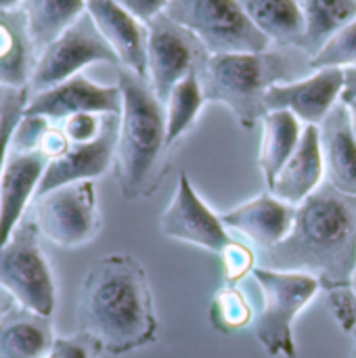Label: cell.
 Listing matches in <instances>:
<instances>
[{"instance_id": "6da1fadb", "label": "cell", "mask_w": 356, "mask_h": 358, "mask_svg": "<svg viewBox=\"0 0 356 358\" xmlns=\"http://www.w3.org/2000/svg\"><path fill=\"white\" fill-rule=\"evenodd\" d=\"M78 334L107 355L122 357L155 344L157 317L143 264L130 254H109L90 264L78 294Z\"/></svg>"}, {"instance_id": "7a4b0ae2", "label": "cell", "mask_w": 356, "mask_h": 358, "mask_svg": "<svg viewBox=\"0 0 356 358\" xmlns=\"http://www.w3.org/2000/svg\"><path fill=\"white\" fill-rule=\"evenodd\" d=\"M260 252L262 268L313 275L321 289H350L356 266V195L329 182L306 197L296 212L292 233Z\"/></svg>"}, {"instance_id": "3957f363", "label": "cell", "mask_w": 356, "mask_h": 358, "mask_svg": "<svg viewBox=\"0 0 356 358\" xmlns=\"http://www.w3.org/2000/svg\"><path fill=\"white\" fill-rule=\"evenodd\" d=\"M118 86L122 90V113L113 166L122 197L134 201L151 197L168 172L166 105L149 80L124 67Z\"/></svg>"}, {"instance_id": "277c9868", "label": "cell", "mask_w": 356, "mask_h": 358, "mask_svg": "<svg viewBox=\"0 0 356 358\" xmlns=\"http://www.w3.org/2000/svg\"><path fill=\"white\" fill-rule=\"evenodd\" d=\"M296 63L285 52H225L210 55L199 69L206 101L231 109L241 128L252 130L266 115V92L271 86L292 82Z\"/></svg>"}, {"instance_id": "5b68a950", "label": "cell", "mask_w": 356, "mask_h": 358, "mask_svg": "<svg viewBox=\"0 0 356 358\" xmlns=\"http://www.w3.org/2000/svg\"><path fill=\"white\" fill-rule=\"evenodd\" d=\"M252 277L262 294V308L252 329L269 357L296 358L294 321L319 294L321 283L306 273H285L256 266Z\"/></svg>"}, {"instance_id": "8992f818", "label": "cell", "mask_w": 356, "mask_h": 358, "mask_svg": "<svg viewBox=\"0 0 356 358\" xmlns=\"http://www.w3.org/2000/svg\"><path fill=\"white\" fill-rule=\"evenodd\" d=\"M164 15L189 29L208 55L264 52L271 46L237 0H168Z\"/></svg>"}, {"instance_id": "52a82bcc", "label": "cell", "mask_w": 356, "mask_h": 358, "mask_svg": "<svg viewBox=\"0 0 356 358\" xmlns=\"http://www.w3.org/2000/svg\"><path fill=\"white\" fill-rule=\"evenodd\" d=\"M0 289L17 306L42 317H52L57 287L50 264L40 248V231L34 220H23L10 239L0 245Z\"/></svg>"}, {"instance_id": "ba28073f", "label": "cell", "mask_w": 356, "mask_h": 358, "mask_svg": "<svg viewBox=\"0 0 356 358\" xmlns=\"http://www.w3.org/2000/svg\"><path fill=\"white\" fill-rule=\"evenodd\" d=\"M92 63L120 65L118 55L107 44L92 17L84 13L69 29H65L38 55L36 67L25 88L27 99L78 76L84 67Z\"/></svg>"}, {"instance_id": "9c48e42d", "label": "cell", "mask_w": 356, "mask_h": 358, "mask_svg": "<svg viewBox=\"0 0 356 358\" xmlns=\"http://www.w3.org/2000/svg\"><path fill=\"white\" fill-rule=\"evenodd\" d=\"M34 216L40 235L55 245H86L101 231L94 182H71L38 195L34 199Z\"/></svg>"}, {"instance_id": "30bf717a", "label": "cell", "mask_w": 356, "mask_h": 358, "mask_svg": "<svg viewBox=\"0 0 356 358\" xmlns=\"http://www.w3.org/2000/svg\"><path fill=\"white\" fill-rule=\"evenodd\" d=\"M147 80L166 105L174 86L191 71H199L210 57L204 44L164 13L147 23Z\"/></svg>"}, {"instance_id": "8fae6325", "label": "cell", "mask_w": 356, "mask_h": 358, "mask_svg": "<svg viewBox=\"0 0 356 358\" xmlns=\"http://www.w3.org/2000/svg\"><path fill=\"white\" fill-rule=\"evenodd\" d=\"M159 229L168 239L191 243L218 256L233 241L222 218L214 214L197 195L187 172H180L178 176L174 199L162 214Z\"/></svg>"}, {"instance_id": "7c38bea8", "label": "cell", "mask_w": 356, "mask_h": 358, "mask_svg": "<svg viewBox=\"0 0 356 358\" xmlns=\"http://www.w3.org/2000/svg\"><path fill=\"white\" fill-rule=\"evenodd\" d=\"M76 113L120 115L122 90L120 86H103L78 73L44 92L25 99L23 115H38L48 122H63Z\"/></svg>"}, {"instance_id": "4fadbf2b", "label": "cell", "mask_w": 356, "mask_h": 358, "mask_svg": "<svg viewBox=\"0 0 356 358\" xmlns=\"http://www.w3.org/2000/svg\"><path fill=\"white\" fill-rule=\"evenodd\" d=\"M344 69H317L313 76L281 82L269 88L264 105L269 111H290L306 126H321L342 101Z\"/></svg>"}, {"instance_id": "5bb4252c", "label": "cell", "mask_w": 356, "mask_h": 358, "mask_svg": "<svg viewBox=\"0 0 356 358\" xmlns=\"http://www.w3.org/2000/svg\"><path fill=\"white\" fill-rule=\"evenodd\" d=\"M46 168L48 157L38 149H8L0 176V245L25 220V212L38 195Z\"/></svg>"}, {"instance_id": "9a60e30c", "label": "cell", "mask_w": 356, "mask_h": 358, "mask_svg": "<svg viewBox=\"0 0 356 358\" xmlns=\"http://www.w3.org/2000/svg\"><path fill=\"white\" fill-rule=\"evenodd\" d=\"M118 134L120 115H105L103 130L94 141L84 145H71L67 153L48 162V168L38 187V195L71 182H84L103 176L115 162Z\"/></svg>"}, {"instance_id": "2e32d148", "label": "cell", "mask_w": 356, "mask_h": 358, "mask_svg": "<svg viewBox=\"0 0 356 358\" xmlns=\"http://www.w3.org/2000/svg\"><path fill=\"white\" fill-rule=\"evenodd\" d=\"M86 13L118 55L120 65L147 80V23L113 0H86Z\"/></svg>"}, {"instance_id": "e0dca14e", "label": "cell", "mask_w": 356, "mask_h": 358, "mask_svg": "<svg viewBox=\"0 0 356 358\" xmlns=\"http://www.w3.org/2000/svg\"><path fill=\"white\" fill-rule=\"evenodd\" d=\"M298 206L277 199L271 193H264L227 214H222V222L227 229L241 233L258 250L273 248L281 243L294 227Z\"/></svg>"}, {"instance_id": "ac0fdd59", "label": "cell", "mask_w": 356, "mask_h": 358, "mask_svg": "<svg viewBox=\"0 0 356 358\" xmlns=\"http://www.w3.org/2000/svg\"><path fill=\"white\" fill-rule=\"evenodd\" d=\"M325 182L346 195H356V138L348 107L340 101L319 126Z\"/></svg>"}, {"instance_id": "d6986e66", "label": "cell", "mask_w": 356, "mask_h": 358, "mask_svg": "<svg viewBox=\"0 0 356 358\" xmlns=\"http://www.w3.org/2000/svg\"><path fill=\"white\" fill-rule=\"evenodd\" d=\"M323 176H325V166L321 153L319 126H304L298 149L281 168L269 191L281 201L300 206L306 197H311L321 187Z\"/></svg>"}, {"instance_id": "ffe728a7", "label": "cell", "mask_w": 356, "mask_h": 358, "mask_svg": "<svg viewBox=\"0 0 356 358\" xmlns=\"http://www.w3.org/2000/svg\"><path fill=\"white\" fill-rule=\"evenodd\" d=\"M36 50L19 8L0 13V86L25 90L36 67Z\"/></svg>"}, {"instance_id": "44dd1931", "label": "cell", "mask_w": 356, "mask_h": 358, "mask_svg": "<svg viewBox=\"0 0 356 358\" xmlns=\"http://www.w3.org/2000/svg\"><path fill=\"white\" fill-rule=\"evenodd\" d=\"M55 344L50 317L25 308L0 317V358H42Z\"/></svg>"}, {"instance_id": "7402d4cb", "label": "cell", "mask_w": 356, "mask_h": 358, "mask_svg": "<svg viewBox=\"0 0 356 358\" xmlns=\"http://www.w3.org/2000/svg\"><path fill=\"white\" fill-rule=\"evenodd\" d=\"M250 21L281 46L302 48L304 13L300 0H237Z\"/></svg>"}, {"instance_id": "603a6c76", "label": "cell", "mask_w": 356, "mask_h": 358, "mask_svg": "<svg viewBox=\"0 0 356 358\" xmlns=\"http://www.w3.org/2000/svg\"><path fill=\"white\" fill-rule=\"evenodd\" d=\"M19 10L31 46L40 55L86 13V0H23Z\"/></svg>"}, {"instance_id": "cb8c5ba5", "label": "cell", "mask_w": 356, "mask_h": 358, "mask_svg": "<svg viewBox=\"0 0 356 358\" xmlns=\"http://www.w3.org/2000/svg\"><path fill=\"white\" fill-rule=\"evenodd\" d=\"M302 132L304 130L300 120L290 111H269L262 117V143L258 166L269 189L281 172V168L298 149Z\"/></svg>"}, {"instance_id": "d4e9b609", "label": "cell", "mask_w": 356, "mask_h": 358, "mask_svg": "<svg viewBox=\"0 0 356 358\" xmlns=\"http://www.w3.org/2000/svg\"><path fill=\"white\" fill-rule=\"evenodd\" d=\"M304 13V44L311 57L334 38L344 25L356 19V0H302Z\"/></svg>"}, {"instance_id": "484cf974", "label": "cell", "mask_w": 356, "mask_h": 358, "mask_svg": "<svg viewBox=\"0 0 356 358\" xmlns=\"http://www.w3.org/2000/svg\"><path fill=\"white\" fill-rule=\"evenodd\" d=\"M206 103L204 88L199 82V71H191L185 80H180L166 101V145L168 149L191 130L201 107Z\"/></svg>"}, {"instance_id": "4316f807", "label": "cell", "mask_w": 356, "mask_h": 358, "mask_svg": "<svg viewBox=\"0 0 356 358\" xmlns=\"http://www.w3.org/2000/svg\"><path fill=\"white\" fill-rule=\"evenodd\" d=\"M254 308L237 285L220 287L208 308V319L214 331L231 336L254 323Z\"/></svg>"}, {"instance_id": "83f0119b", "label": "cell", "mask_w": 356, "mask_h": 358, "mask_svg": "<svg viewBox=\"0 0 356 358\" xmlns=\"http://www.w3.org/2000/svg\"><path fill=\"white\" fill-rule=\"evenodd\" d=\"M308 65L317 69H348L356 67V19L344 25L334 38H329Z\"/></svg>"}, {"instance_id": "f1b7e54d", "label": "cell", "mask_w": 356, "mask_h": 358, "mask_svg": "<svg viewBox=\"0 0 356 358\" xmlns=\"http://www.w3.org/2000/svg\"><path fill=\"white\" fill-rule=\"evenodd\" d=\"M225 285H237L256 268V254L245 243L233 239L220 254Z\"/></svg>"}, {"instance_id": "f546056e", "label": "cell", "mask_w": 356, "mask_h": 358, "mask_svg": "<svg viewBox=\"0 0 356 358\" xmlns=\"http://www.w3.org/2000/svg\"><path fill=\"white\" fill-rule=\"evenodd\" d=\"M25 90H17L8 103L4 105L2 113H0V176H2V168H4V162H6V155H8V149H10V138H13V132L23 115V105H25Z\"/></svg>"}, {"instance_id": "4dcf8cb0", "label": "cell", "mask_w": 356, "mask_h": 358, "mask_svg": "<svg viewBox=\"0 0 356 358\" xmlns=\"http://www.w3.org/2000/svg\"><path fill=\"white\" fill-rule=\"evenodd\" d=\"M105 115L99 113H76L61 122V128L71 145H84L94 141L103 130Z\"/></svg>"}, {"instance_id": "1f68e13d", "label": "cell", "mask_w": 356, "mask_h": 358, "mask_svg": "<svg viewBox=\"0 0 356 358\" xmlns=\"http://www.w3.org/2000/svg\"><path fill=\"white\" fill-rule=\"evenodd\" d=\"M103 350L94 340L84 334L71 338H55V344L42 358H99Z\"/></svg>"}, {"instance_id": "d6a6232c", "label": "cell", "mask_w": 356, "mask_h": 358, "mask_svg": "<svg viewBox=\"0 0 356 358\" xmlns=\"http://www.w3.org/2000/svg\"><path fill=\"white\" fill-rule=\"evenodd\" d=\"M329 300V310L334 319L340 323L344 331H353L356 327V296L353 289H336L327 294Z\"/></svg>"}, {"instance_id": "836d02e7", "label": "cell", "mask_w": 356, "mask_h": 358, "mask_svg": "<svg viewBox=\"0 0 356 358\" xmlns=\"http://www.w3.org/2000/svg\"><path fill=\"white\" fill-rule=\"evenodd\" d=\"M69 147H71V143H69V138L65 136L63 128H61V126H55V124L50 122V124L46 126L42 138H40L38 151H40L44 157H48V162H52V159L61 157L63 153H67Z\"/></svg>"}, {"instance_id": "e575fe53", "label": "cell", "mask_w": 356, "mask_h": 358, "mask_svg": "<svg viewBox=\"0 0 356 358\" xmlns=\"http://www.w3.org/2000/svg\"><path fill=\"white\" fill-rule=\"evenodd\" d=\"M113 2L124 6L128 13H132L143 23H149L151 19L162 15L168 4V0H113Z\"/></svg>"}, {"instance_id": "d590c367", "label": "cell", "mask_w": 356, "mask_h": 358, "mask_svg": "<svg viewBox=\"0 0 356 358\" xmlns=\"http://www.w3.org/2000/svg\"><path fill=\"white\" fill-rule=\"evenodd\" d=\"M356 99V67L344 69V92H342V103H348Z\"/></svg>"}, {"instance_id": "8d00e7d4", "label": "cell", "mask_w": 356, "mask_h": 358, "mask_svg": "<svg viewBox=\"0 0 356 358\" xmlns=\"http://www.w3.org/2000/svg\"><path fill=\"white\" fill-rule=\"evenodd\" d=\"M344 105L348 107L350 128H353V134H355V138H356V99H353V101H348V103H344Z\"/></svg>"}, {"instance_id": "74e56055", "label": "cell", "mask_w": 356, "mask_h": 358, "mask_svg": "<svg viewBox=\"0 0 356 358\" xmlns=\"http://www.w3.org/2000/svg\"><path fill=\"white\" fill-rule=\"evenodd\" d=\"M15 92H17V90H10V88H4V86H0V113H2L4 105L8 103V99H10Z\"/></svg>"}, {"instance_id": "f35d334b", "label": "cell", "mask_w": 356, "mask_h": 358, "mask_svg": "<svg viewBox=\"0 0 356 358\" xmlns=\"http://www.w3.org/2000/svg\"><path fill=\"white\" fill-rule=\"evenodd\" d=\"M21 2L23 0H0V13L2 10H15V8L21 6Z\"/></svg>"}, {"instance_id": "ab89813d", "label": "cell", "mask_w": 356, "mask_h": 358, "mask_svg": "<svg viewBox=\"0 0 356 358\" xmlns=\"http://www.w3.org/2000/svg\"><path fill=\"white\" fill-rule=\"evenodd\" d=\"M350 334H353V350H350V357L348 358H356V327Z\"/></svg>"}, {"instance_id": "60d3db41", "label": "cell", "mask_w": 356, "mask_h": 358, "mask_svg": "<svg viewBox=\"0 0 356 358\" xmlns=\"http://www.w3.org/2000/svg\"><path fill=\"white\" fill-rule=\"evenodd\" d=\"M350 289H353V294L356 296V266H355V273H353V281H350Z\"/></svg>"}, {"instance_id": "b9f144b4", "label": "cell", "mask_w": 356, "mask_h": 358, "mask_svg": "<svg viewBox=\"0 0 356 358\" xmlns=\"http://www.w3.org/2000/svg\"><path fill=\"white\" fill-rule=\"evenodd\" d=\"M300 2H302V0H300Z\"/></svg>"}]
</instances>
